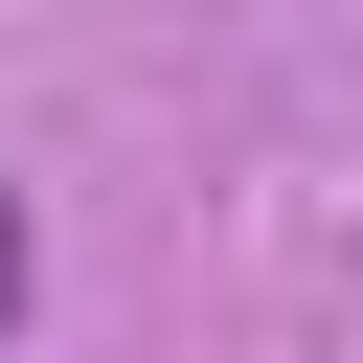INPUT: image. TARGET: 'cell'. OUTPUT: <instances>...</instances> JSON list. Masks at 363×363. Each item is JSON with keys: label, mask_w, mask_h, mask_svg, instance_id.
I'll list each match as a JSON object with an SVG mask.
<instances>
[{"label": "cell", "mask_w": 363, "mask_h": 363, "mask_svg": "<svg viewBox=\"0 0 363 363\" xmlns=\"http://www.w3.org/2000/svg\"><path fill=\"white\" fill-rule=\"evenodd\" d=\"M23 295H45V227H23V182H0V340H23Z\"/></svg>", "instance_id": "1"}]
</instances>
